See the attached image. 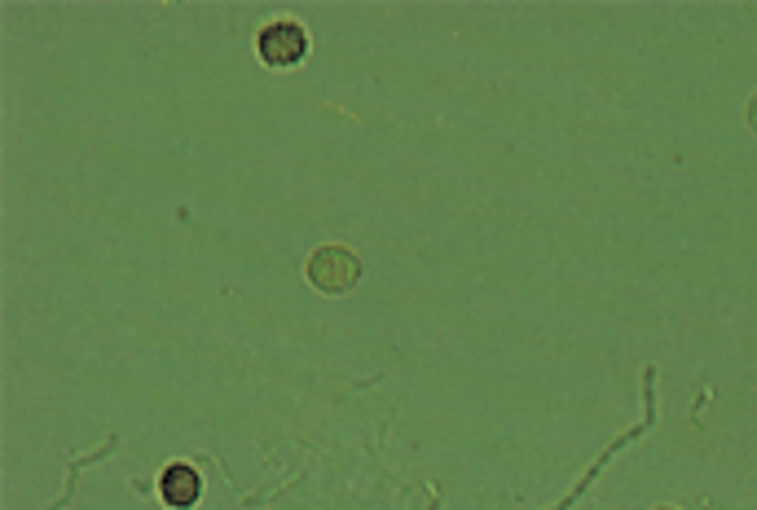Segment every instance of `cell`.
Listing matches in <instances>:
<instances>
[{
	"mask_svg": "<svg viewBox=\"0 0 757 510\" xmlns=\"http://www.w3.org/2000/svg\"><path fill=\"white\" fill-rule=\"evenodd\" d=\"M255 49H260V62H264V67L286 71V67H300V62L309 58V31H304L300 22H291V18H277V22H269V27L260 31Z\"/></svg>",
	"mask_w": 757,
	"mask_h": 510,
	"instance_id": "6da1fadb",
	"label": "cell"
},
{
	"mask_svg": "<svg viewBox=\"0 0 757 510\" xmlns=\"http://www.w3.org/2000/svg\"><path fill=\"white\" fill-rule=\"evenodd\" d=\"M357 277H362V264H357V255L344 252V247H322V252H313V259H309V282L317 290H326V295L349 290Z\"/></svg>",
	"mask_w": 757,
	"mask_h": 510,
	"instance_id": "7a4b0ae2",
	"label": "cell"
},
{
	"mask_svg": "<svg viewBox=\"0 0 757 510\" xmlns=\"http://www.w3.org/2000/svg\"><path fill=\"white\" fill-rule=\"evenodd\" d=\"M749 120H754V128H757V102L749 106Z\"/></svg>",
	"mask_w": 757,
	"mask_h": 510,
	"instance_id": "277c9868",
	"label": "cell"
},
{
	"mask_svg": "<svg viewBox=\"0 0 757 510\" xmlns=\"http://www.w3.org/2000/svg\"><path fill=\"white\" fill-rule=\"evenodd\" d=\"M159 493H163V502H168L172 510H190L194 502H199V493H203V480H199V471H194V467L176 462V467H168V471H163Z\"/></svg>",
	"mask_w": 757,
	"mask_h": 510,
	"instance_id": "3957f363",
	"label": "cell"
}]
</instances>
